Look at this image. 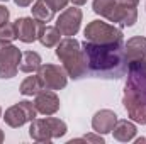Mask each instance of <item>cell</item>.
Here are the masks:
<instances>
[{"mask_svg": "<svg viewBox=\"0 0 146 144\" xmlns=\"http://www.w3.org/2000/svg\"><path fill=\"white\" fill-rule=\"evenodd\" d=\"M73 5H76V7H80V5H85L87 3V0H70Z\"/></svg>", "mask_w": 146, "mask_h": 144, "instance_id": "obj_25", "label": "cell"}, {"mask_svg": "<svg viewBox=\"0 0 146 144\" xmlns=\"http://www.w3.org/2000/svg\"><path fill=\"white\" fill-rule=\"evenodd\" d=\"M88 75L94 78L119 80L127 73V58L122 42L97 44L90 41L82 42Z\"/></svg>", "mask_w": 146, "mask_h": 144, "instance_id": "obj_1", "label": "cell"}, {"mask_svg": "<svg viewBox=\"0 0 146 144\" xmlns=\"http://www.w3.org/2000/svg\"><path fill=\"white\" fill-rule=\"evenodd\" d=\"M0 117H2V107H0Z\"/></svg>", "mask_w": 146, "mask_h": 144, "instance_id": "obj_29", "label": "cell"}, {"mask_svg": "<svg viewBox=\"0 0 146 144\" xmlns=\"http://www.w3.org/2000/svg\"><path fill=\"white\" fill-rule=\"evenodd\" d=\"M124 49H126L127 65L143 61L146 58V37L134 36L127 39V42H124Z\"/></svg>", "mask_w": 146, "mask_h": 144, "instance_id": "obj_14", "label": "cell"}, {"mask_svg": "<svg viewBox=\"0 0 146 144\" xmlns=\"http://www.w3.org/2000/svg\"><path fill=\"white\" fill-rule=\"evenodd\" d=\"M83 34H85V41L97 42V44H112V42H122L124 41L122 29L115 27L114 24L102 22V20L88 22Z\"/></svg>", "mask_w": 146, "mask_h": 144, "instance_id": "obj_6", "label": "cell"}, {"mask_svg": "<svg viewBox=\"0 0 146 144\" xmlns=\"http://www.w3.org/2000/svg\"><path fill=\"white\" fill-rule=\"evenodd\" d=\"M73 143H95V144H104V137L102 134H87L83 137H78V139H72L68 144H73Z\"/></svg>", "mask_w": 146, "mask_h": 144, "instance_id": "obj_21", "label": "cell"}, {"mask_svg": "<svg viewBox=\"0 0 146 144\" xmlns=\"http://www.w3.org/2000/svg\"><path fill=\"white\" fill-rule=\"evenodd\" d=\"M82 19H83V14L75 5V7H70V9H65L60 14V17L56 19V27L61 32V36L73 37V36H76V32L80 31Z\"/></svg>", "mask_w": 146, "mask_h": 144, "instance_id": "obj_10", "label": "cell"}, {"mask_svg": "<svg viewBox=\"0 0 146 144\" xmlns=\"http://www.w3.org/2000/svg\"><path fill=\"white\" fill-rule=\"evenodd\" d=\"M22 58V51L15 48L9 41L0 39V78L9 80L14 78L19 71V63Z\"/></svg>", "mask_w": 146, "mask_h": 144, "instance_id": "obj_7", "label": "cell"}, {"mask_svg": "<svg viewBox=\"0 0 146 144\" xmlns=\"http://www.w3.org/2000/svg\"><path fill=\"white\" fill-rule=\"evenodd\" d=\"M138 129L136 126L131 122V120H126V119H117L114 129H112V134H114V139L119 141V143H129L134 139Z\"/></svg>", "mask_w": 146, "mask_h": 144, "instance_id": "obj_15", "label": "cell"}, {"mask_svg": "<svg viewBox=\"0 0 146 144\" xmlns=\"http://www.w3.org/2000/svg\"><path fill=\"white\" fill-rule=\"evenodd\" d=\"M68 127L66 122L56 117L46 115V119H34L29 127V136L36 143H49L53 139L63 137L66 134Z\"/></svg>", "mask_w": 146, "mask_h": 144, "instance_id": "obj_5", "label": "cell"}, {"mask_svg": "<svg viewBox=\"0 0 146 144\" xmlns=\"http://www.w3.org/2000/svg\"><path fill=\"white\" fill-rule=\"evenodd\" d=\"M34 107H36L37 114H42V115H54L61 104H60V97L54 93V90H41L39 93H36V98H34Z\"/></svg>", "mask_w": 146, "mask_h": 144, "instance_id": "obj_11", "label": "cell"}, {"mask_svg": "<svg viewBox=\"0 0 146 144\" xmlns=\"http://www.w3.org/2000/svg\"><path fill=\"white\" fill-rule=\"evenodd\" d=\"M56 56L63 63V68L70 78L82 80L88 75L82 42H78L75 37H65L56 44Z\"/></svg>", "mask_w": 146, "mask_h": 144, "instance_id": "obj_3", "label": "cell"}, {"mask_svg": "<svg viewBox=\"0 0 146 144\" xmlns=\"http://www.w3.org/2000/svg\"><path fill=\"white\" fill-rule=\"evenodd\" d=\"M9 17H10L9 9H7L5 5H0V26L5 24V22H9Z\"/></svg>", "mask_w": 146, "mask_h": 144, "instance_id": "obj_23", "label": "cell"}, {"mask_svg": "<svg viewBox=\"0 0 146 144\" xmlns=\"http://www.w3.org/2000/svg\"><path fill=\"white\" fill-rule=\"evenodd\" d=\"M41 90H44V87H42V83H41V80H39V76H27L22 83H21V88H19V92L22 93V95H26V97H36V93H39Z\"/></svg>", "mask_w": 146, "mask_h": 144, "instance_id": "obj_19", "label": "cell"}, {"mask_svg": "<svg viewBox=\"0 0 146 144\" xmlns=\"http://www.w3.org/2000/svg\"><path fill=\"white\" fill-rule=\"evenodd\" d=\"M54 10H61V9H66V5H68V2L70 0H46Z\"/></svg>", "mask_w": 146, "mask_h": 144, "instance_id": "obj_22", "label": "cell"}, {"mask_svg": "<svg viewBox=\"0 0 146 144\" xmlns=\"http://www.w3.org/2000/svg\"><path fill=\"white\" fill-rule=\"evenodd\" d=\"M37 76L46 90H61L68 83V73L65 71V68L53 63L41 65V68L37 70Z\"/></svg>", "mask_w": 146, "mask_h": 144, "instance_id": "obj_9", "label": "cell"}, {"mask_svg": "<svg viewBox=\"0 0 146 144\" xmlns=\"http://www.w3.org/2000/svg\"><path fill=\"white\" fill-rule=\"evenodd\" d=\"M115 122H117V114L109 108H102V110L95 112V115L92 117V129H94V132L104 136V134L112 132Z\"/></svg>", "mask_w": 146, "mask_h": 144, "instance_id": "obj_13", "label": "cell"}, {"mask_svg": "<svg viewBox=\"0 0 146 144\" xmlns=\"http://www.w3.org/2000/svg\"><path fill=\"white\" fill-rule=\"evenodd\" d=\"M141 65H143V68H145V70H146V58H145V59H143V61H141Z\"/></svg>", "mask_w": 146, "mask_h": 144, "instance_id": "obj_28", "label": "cell"}, {"mask_svg": "<svg viewBox=\"0 0 146 144\" xmlns=\"http://www.w3.org/2000/svg\"><path fill=\"white\" fill-rule=\"evenodd\" d=\"M141 143H146L145 137H141V139H136V144H141Z\"/></svg>", "mask_w": 146, "mask_h": 144, "instance_id": "obj_26", "label": "cell"}, {"mask_svg": "<svg viewBox=\"0 0 146 144\" xmlns=\"http://www.w3.org/2000/svg\"><path fill=\"white\" fill-rule=\"evenodd\" d=\"M14 3L17 7H29L33 3V0H14Z\"/></svg>", "mask_w": 146, "mask_h": 144, "instance_id": "obj_24", "label": "cell"}, {"mask_svg": "<svg viewBox=\"0 0 146 144\" xmlns=\"http://www.w3.org/2000/svg\"><path fill=\"white\" fill-rule=\"evenodd\" d=\"M0 2H7V0H0Z\"/></svg>", "mask_w": 146, "mask_h": 144, "instance_id": "obj_30", "label": "cell"}, {"mask_svg": "<svg viewBox=\"0 0 146 144\" xmlns=\"http://www.w3.org/2000/svg\"><path fill=\"white\" fill-rule=\"evenodd\" d=\"M37 41H39L44 48H54V46L61 41V32L58 31L56 26L41 24L39 32H37Z\"/></svg>", "mask_w": 146, "mask_h": 144, "instance_id": "obj_16", "label": "cell"}, {"mask_svg": "<svg viewBox=\"0 0 146 144\" xmlns=\"http://www.w3.org/2000/svg\"><path fill=\"white\" fill-rule=\"evenodd\" d=\"M92 9L97 15L121 27H133L138 20V5L122 0H94Z\"/></svg>", "mask_w": 146, "mask_h": 144, "instance_id": "obj_4", "label": "cell"}, {"mask_svg": "<svg viewBox=\"0 0 146 144\" xmlns=\"http://www.w3.org/2000/svg\"><path fill=\"white\" fill-rule=\"evenodd\" d=\"M42 61H41V56L36 51H26L22 53V58H21V63H19V70L22 73H34L41 68Z\"/></svg>", "mask_w": 146, "mask_h": 144, "instance_id": "obj_18", "label": "cell"}, {"mask_svg": "<svg viewBox=\"0 0 146 144\" xmlns=\"http://www.w3.org/2000/svg\"><path fill=\"white\" fill-rule=\"evenodd\" d=\"M33 17L39 20L41 24H46V22H51L54 19V9L46 2V0H36L34 5H33Z\"/></svg>", "mask_w": 146, "mask_h": 144, "instance_id": "obj_17", "label": "cell"}, {"mask_svg": "<svg viewBox=\"0 0 146 144\" xmlns=\"http://www.w3.org/2000/svg\"><path fill=\"white\" fill-rule=\"evenodd\" d=\"M36 115H37V110H36V107H34L33 102H29V100H21V102H17L15 105H12V107H9L5 110L3 120H5V124H7L9 127L17 129V127H22V126L27 124V122H33V120L36 119Z\"/></svg>", "mask_w": 146, "mask_h": 144, "instance_id": "obj_8", "label": "cell"}, {"mask_svg": "<svg viewBox=\"0 0 146 144\" xmlns=\"http://www.w3.org/2000/svg\"><path fill=\"white\" fill-rule=\"evenodd\" d=\"M15 31H17V39L31 44L37 39V32L41 27V22L36 20L34 17H19L15 22Z\"/></svg>", "mask_w": 146, "mask_h": 144, "instance_id": "obj_12", "label": "cell"}, {"mask_svg": "<svg viewBox=\"0 0 146 144\" xmlns=\"http://www.w3.org/2000/svg\"><path fill=\"white\" fill-rule=\"evenodd\" d=\"M122 104L133 122L146 126V70L141 61L127 66V81L124 87Z\"/></svg>", "mask_w": 146, "mask_h": 144, "instance_id": "obj_2", "label": "cell"}, {"mask_svg": "<svg viewBox=\"0 0 146 144\" xmlns=\"http://www.w3.org/2000/svg\"><path fill=\"white\" fill-rule=\"evenodd\" d=\"M3 139H5V136H3V132H2V129H0V143H3Z\"/></svg>", "mask_w": 146, "mask_h": 144, "instance_id": "obj_27", "label": "cell"}, {"mask_svg": "<svg viewBox=\"0 0 146 144\" xmlns=\"http://www.w3.org/2000/svg\"><path fill=\"white\" fill-rule=\"evenodd\" d=\"M0 39H2V41H9V42H12L14 39H17L15 24H12V22L2 24V26H0Z\"/></svg>", "mask_w": 146, "mask_h": 144, "instance_id": "obj_20", "label": "cell"}]
</instances>
